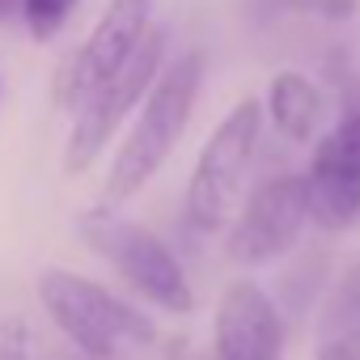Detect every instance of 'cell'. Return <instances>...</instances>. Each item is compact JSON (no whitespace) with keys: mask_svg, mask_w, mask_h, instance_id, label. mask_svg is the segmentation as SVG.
I'll list each match as a JSON object with an SVG mask.
<instances>
[{"mask_svg":"<svg viewBox=\"0 0 360 360\" xmlns=\"http://www.w3.org/2000/svg\"><path fill=\"white\" fill-rule=\"evenodd\" d=\"M22 13V0H0V18H13Z\"/></svg>","mask_w":360,"mask_h":360,"instance_id":"obj_14","label":"cell"},{"mask_svg":"<svg viewBox=\"0 0 360 360\" xmlns=\"http://www.w3.org/2000/svg\"><path fill=\"white\" fill-rule=\"evenodd\" d=\"M39 301L51 314V322L85 356H98V360L115 356L119 343H153L157 339L153 322L140 309H131L102 284H94L77 271H64V267H51L39 276Z\"/></svg>","mask_w":360,"mask_h":360,"instance_id":"obj_3","label":"cell"},{"mask_svg":"<svg viewBox=\"0 0 360 360\" xmlns=\"http://www.w3.org/2000/svg\"><path fill=\"white\" fill-rule=\"evenodd\" d=\"M267 115L276 131L305 144L322 123V94L305 72H276L267 85Z\"/></svg>","mask_w":360,"mask_h":360,"instance_id":"obj_11","label":"cell"},{"mask_svg":"<svg viewBox=\"0 0 360 360\" xmlns=\"http://www.w3.org/2000/svg\"><path fill=\"white\" fill-rule=\"evenodd\" d=\"M161 60H165V34L153 30V34L144 39V47L131 56V64H127L119 77H110V81L77 110V123H72V136H68V148H64L68 174L89 169L94 157L106 148V140L119 131V123L136 110V102L153 94L157 77L165 72Z\"/></svg>","mask_w":360,"mask_h":360,"instance_id":"obj_6","label":"cell"},{"mask_svg":"<svg viewBox=\"0 0 360 360\" xmlns=\"http://www.w3.org/2000/svg\"><path fill=\"white\" fill-rule=\"evenodd\" d=\"M259 131H263V110L255 98H242L200 148V161L187 183V217L195 229L212 233L233 221L255 148H259Z\"/></svg>","mask_w":360,"mask_h":360,"instance_id":"obj_2","label":"cell"},{"mask_svg":"<svg viewBox=\"0 0 360 360\" xmlns=\"http://www.w3.org/2000/svg\"><path fill=\"white\" fill-rule=\"evenodd\" d=\"M309 221L347 229L360 221V110H347L314 148L305 169Z\"/></svg>","mask_w":360,"mask_h":360,"instance_id":"obj_8","label":"cell"},{"mask_svg":"<svg viewBox=\"0 0 360 360\" xmlns=\"http://www.w3.org/2000/svg\"><path fill=\"white\" fill-rule=\"evenodd\" d=\"M72 9H77V0H22V18L34 39H51L68 22Z\"/></svg>","mask_w":360,"mask_h":360,"instance_id":"obj_12","label":"cell"},{"mask_svg":"<svg viewBox=\"0 0 360 360\" xmlns=\"http://www.w3.org/2000/svg\"><path fill=\"white\" fill-rule=\"evenodd\" d=\"M318 360H360V263L343 271L322 305Z\"/></svg>","mask_w":360,"mask_h":360,"instance_id":"obj_10","label":"cell"},{"mask_svg":"<svg viewBox=\"0 0 360 360\" xmlns=\"http://www.w3.org/2000/svg\"><path fill=\"white\" fill-rule=\"evenodd\" d=\"M153 5L157 0H110L102 9L94 34L81 43V51L68 60V68L60 72V106L81 110L110 77H119L131 56L144 47V39L153 34Z\"/></svg>","mask_w":360,"mask_h":360,"instance_id":"obj_5","label":"cell"},{"mask_svg":"<svg viewBox=\"0 0 360 360\" xmlns=\"http://www.w3.org/2000/svg\"><path fill=\"white\" fill-rule=\"evenodd\" d=\"M284 352V330L271 297L238 280L225 288L217 305V360H280Z\"/></svg>","mask_w":360,"mask_h":360,"instance_id":"obj_9","label":"cell"},{"mask_svg":"<svg viewBox=\"0 0 360 360\" xmlns=\"http://www.w3.org/2000/svg\"><path fill=\"white\" fill-rule=\"evenodd\" d=\"M200 85H204V56L200 51H183L178 60L165 64L153 94L144 98V110H140L131 136L123 140V148L106 174V200L110 204L131 200L169 161V153L178 148V140H183V131L191 123Z\"/></svg>","mask_w":360,"mask_h":360,"instance_id":"obj_1","label":"cell"},{"mask_svg":"<svg viewBox=\"0 0 360 360\" xmlns=\"http://www.w3.org/2000/svg\"><path fill=\"white\" fill-rule=\"evenodd\" d=\"M81 233L85 242L140 292L148 297L153 305L169 309V314H187L195 305V292L183 276V267H178V259L169 255V246L148 233L144 225L127 221V217H115L106 208L81 217Z\"/></svg>","mask_w":360,"mask_h":360,"instance_id":"obj_4","label":"cell"},{"mask_svg":"<svg viewBox=\"0 0 360 360\" xmlns=\"http://www.w3.org/2000/svg\"><path fill=\"white\" fill-rule=\"evenodd\" d=\"M309 221V191H305V174H280L246 200V208L238 212L233 229H229V259L242 267L255 263H271L276 255H284L301 229Z\"/></svg>","mask_w":360,"mask_h":360,"instance_id":"obj_7","label":"cell"},{"mask_svg":"<svg viewBox=\"0 0 360 360\" xmlns=\"http://www.w3.org/2000/svg\"><path fill=\"white\" fill-rule=\"evenodd\" d=\"M0 360H43L39 335L26 318H0Z\"/></svg>","mask_w":360,"mask_h":360,"instance_id":"obj_13","label":"cell"}]
</instances>
